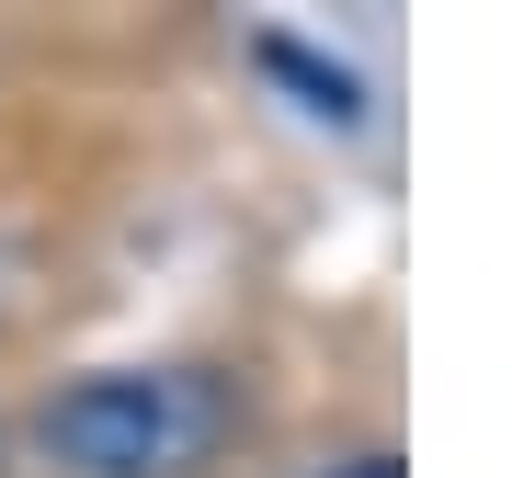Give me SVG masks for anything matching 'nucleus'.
<instances>
[{
    "instance_id": "f257e3e1",
    "label": "nucleus",
    "mask_w": 512,
    "mask_h": 478,
    "mask_svg": "<svg viewBox=\"0 0 512 478\" xmlns=\"http://www.w3.org/2000/svg\"><path fill=\"white\" fill-rule=\"evenodd\" d=\"M239 433V399L205 365H103L35 410V444L69 478H194Z\"/></svg>"
},
{
    "instance_id": "f03ea898",
    "label": "nucleus",
    "mask_w": 512,
    "mask_h": 478,
    "mask_svg": "<svg viewBox=\"0 0 512 478\" xmlns=\"http://www.w3.org/2000/svg\"><path fill=\"white\" fill-rule=\"evenodd\" d=\"M262 69H274V80H296V92H308V114H330V126H353V114H365V92H353V69H330V57H308L296 35H262Z\"/></svg>"
},
{
    "instance_id": "7ed1b4c3",
    "label": "nucleus",
    "mask_w": 512,
    "mask_h": 478,
    "mask_svg": "<svg viewBox=\"0 0 512 478\" xmlns=\"http://www.w3.org/2000/svg\"><path fill=\"white\" fill-rule=\"evenodd\" d=\"M342 478H399V456H353V467H342Z\"/></svg>"
},
{
    "instance_id": "20e7f679",
    "label": "nucleus",
    "mask_w": 512,
    "mask_h": 478,
    "mask_svg": "<svg viewBox=\"0 0 512 478\" xmlns=\"http://www.w3.org/2000/svg\"><path fill=\"white\" fill-rule=\"evenodd\" d=\"M0 478H12V444H0Z\"/></svg>"
}]
</instances>
